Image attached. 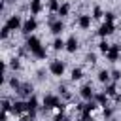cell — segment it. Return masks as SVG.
<instances>
[{"label": "cell", "instance_id": "cell-32", "mask_svg": "<svg viewBox=\"0 0 121 121\" xmlns=\"http://www.w3.org/2000/svg\"><path fill=\"white\" fill-rule=\"evenodd\" d=\"M9 85H11V87H13V89H15V91H17V89H19V87H21V81H19V79H17V78H11V79H9Z\"/></svg>", "mask_w": 121, "mask_h": 121}, {"label": "cell", "instance_id": "cell-8", "mask_svg": "<svg viewBox=\"0 0 121 121\" xmlns=\"http://www.w3.org/2000/svg\"><path fill=\"white\" fill-rule=\"evenodd\" d=\"M11 113H15V115H21L23 112H26V102H23V100H15L13 104H11V110H9Z\"/></svg>", "mask_w": 121, "mask_h": 121}, {"label": "cell", "instance_id": "cell-2", "mask_svg": "<svg viewBox=\"0 0 121 121\" xmlns=\"http://www.w3.org/2000/svg\"><path fill=\"white\" fill-rule=\"evenodd\" d=\"M49 72H51L53 76H62V74H64V62L59 60V59L51 60V64H49Z\"/></svg>", "mask_w": 121, "mask_h": 121}, {"label": "cell", "instance_id": "cell-28", "mask_svg": "<svg viewBox=\"0 0 121 121\" xmlns=\"http://www.w3.org/2000/svg\"><path fill=\"white\" fill-rule=\"evenodd\" d=\"M9 68H13V70H19V68H21V62H19V59H11V60H9Z\"/></svg>", "mask_w": 121, "mask_h": 121}, {"label": "cell", "instance_id": "cell-6", "mask_svg": "<svg viewBox=\"0 0 121 121\" xmlns=\"http://www.w3.org/2000/svg\"><path fill=\"white\" fill-rule=\"evenodd\" d=\"M113 30H115L113 23H104V25H102V26L98 28V36H100V38H106V36L113 34Z\"/></svg>", "mask_w": 121, "mask_h": 121}, {"label": "cell", "instance_id": "cell-38", "mask_svg": "<svg viewBox=\"0 0 121 121\" xmlns=\"http://www.w3.org/2000/svg\"><path fill=\"white\" fill-rule=\"evenodd\" d=\"M0 121H8V112L2 110V113H0Z\"/></svg>", "mask_w": 121, "mask_h": 121}, {"label": "cell", "instance_id": "cell-31", "mask_svg": "<svg viewBox=\"0 0 121 121\" xmlns=\"http://www.w3.org/2000/svg\"><path fill=\"white\" fill-rule=\"evenodd\" d=\"M85 60H87L89 64H95V62H96V55H95V53H87V57H85Z\"/></svg>", "mask_w": 121, "mask_h": 121}, {"label": "cell", "instance_id": "cell-22", "mask_svg": "<svg viewBox=\"0 0 121 121\" xmlns=\"http://www.w3.org/2000/svg\"><path fill=\"white\" fill-rule=\"evenodd\" d=\"M70 13V4H60V8H59V15L60 17H66Z\"/></svg>", "mask_w": 121, "mask_h": 121}, {"label": "cell", "instance_id": "cell-9", "mask_svg": "<svg viewBox=\"0 0 121 121\" xmlns=\"http://www.w3.org/2000/svg\"><path fill=\"white\" fill-rule=\"evenodd\" d=\"M119 53H121V45H112L110 51L106 53V59L112 60V62H115V60L119 59Z\"/></svg>", "mask_w": 121, "mask_h": 121}, {"label": "cell", "instance_id": "cell-23", "mask_svg": "<svg viewBox=\"0 0 121 121\" xmlns=\"http://www.w3.org/2000/svg\"><path fill=\"white\" fill-rule=\"evenodd\" d=\"M47 8H49V11H53V13L57 11V13H59V8H60V6H59L57 0H49V2H47Z\"/></svg>", "mask_w": 121, "mask_h": 121}, {"label": "cell", "instance_id": "cell-25", "mask_svg": "<svg viewBox=\"0 0 121 121\" xmlns=\"http://www.w3.org/2000/svg\"><path fill=\"white\" fill-rule=\"evenodd\" d=\"M32 55H34L36 59H45V57H47V51H45V47H40V49H38V51H34Z\"/></svg>", "mask_w": 121, "mask_h": 121}, {"label": "cell", "instance_id": "cell-30", "mask_svg": "<svg viewBox=\"0 0 121 121\" xmlns=\"http://www.w3.org/2000/svg\"><path fill=\"white\" fill-rule=\"evenodd\" d=\"M9 32H11V30H9V28H8V25H4V26H2V30H0V36H2V38H4V40H6V38H8V36H9Z\"/></svg>", "mask_w": 121, "mask_h": 121}, {"label": "cell", "instance_id": "cell-12", "mask_svg": "<svg viewBox=\"0 0 121 121\" xmlns=\"http://www.w3.org/2000/svg\"><path fill=\"white\" fill-rule=\"evenodd\" d=\"M17 93L21 96H25V98H30L32 96V85L30 83H21V87L17 89Z\"/></svg>", "mask_w": 121, "mask_h": 121}, {"label": "cell", "instance_id": "cell-39", "mask_svg": "<svg viewBox=\"0 0 121 121\" xmlns=\"http://www.w3.org/2000/svg\"><path fill=\"white\" fill-rule=\"evenodd\" d=\"M34 2H42V0H34Z\"/></svg>", "mask_w": 121, "mask_h": 121}, {"label": "cell", "instance_id": "cell-5", "mask_svg": "<svg viewBox=\"0 0 121 121\" xmlns=\"http://www.w3.org/2000/svg\"><path fill=\"white\" fill-rule=\"evenodd\" d=\"M59 104H60L59 96H55V95H45V96H43V110H51V108H57Z\"/></svg>", "mask_w": 121, "mask_h": 121}, {"label": "cell", "instance_id": "cell-14", "mask_svg": "<svg viewBox=\"0 0 121 121\" xmlns=\"http://www.w3.org/2000/svg\"><path fill=\"white\" fill-rule=\"evenodd\" d=\"M96 106H98V102H96V100H89L87 104H83V112H81V113L91 115V112H95V110H96Z\"/></svg>", "mask_w": 121, "mask_h": 121}, {"label": "cell", "instance_id": "cell-20", "mask_svg": "<svg viewBox=\"0 0 121 121\" xmlns=\"http://www.w3.org/2000/svg\"><path fill=\"white\" fill-rule=\"evenodd\" d=\"M104 93H106L108 96H115V95H117V87H115V83H108Z\"/></svg>", "mask_w": 121, "mask_h": 121}, {"label": "cell", "instance_id": "cell-13", "mask_svg": "<svg viewBox=\"0 0 121 121\" xmlns=\"http://www.w3.org/2000/svg\"><path fill=\"white\" fill-rule=\"evenodd\" d=\"M36 108H38V98L32 95V96L26 100V112H28L30 115H36Z\"/></svg>", "mask_w": 121, "mask_h": 121}, {"label": "cell", "instance_id": "cell-33", "mask_svg": "<svg viewBox=\"0 0 121 121\" xmlns=\"http://www.w3.org/2000/svg\"><path fill=\"white\" fill-rule=\"evenodd\" d=\"M104 17H106V23H113V19H115V13H112V11H106V13H104Z\"/></svg>", "mask_w": 121, "mask_h": 121}, {"label": "cell", "instance_id": "cell-1", "mask_svg": "<svg viewBox=\"0 0 121 121\" xmlns=\"http://www.w3.org/2000/svg\"><path fill=\"white\" fill-rule=\"evenodd\" d=\"M38 28V21L34 19V17H28L25 23H23V28H21V32L23 34H26V36H30V32H34Z\"/></svg>", "mask_w": 121, "mask_h": 121}, {"label": "cell", "instance_id": "cell-29", "mask_svg": "<svg viewBox=\"0 0 121 121\" xmlns=\"http://www.w3.org/2000/svg\"><path fill=\"white\" fill-rule=\"evenodd\" d=\"M11 104H13V102H9L8 98H4V100H2V110H4V112H9V110H11Z\"/></svg>", "mask_w": 121, "mask_h": 121}, {"label": "cell", "instance_id": "cell-7", "mask_svg": "<svg viewBox=\"0 0 121 121\" xmlns=\"http://www.w3.org/2000/svg\"><path fill=\"white\" fill-rule=\"evenodd\" d=\"M79 96L83 98V100H93L95 98V93H93V87L87 83V85H83L81 89H79Z\"/></svg>", "mask_w": 121, "mask_h": 121}, {"label": "cell", "instance_id": "cell-40", "mask_svg": "<svg viewBox=\"0 0 121 121\" xmlns=\"http://www.w3.org/2000/svg\"><path fill=\"white\" fill-rule=\"evenodd\" d=\"M89 121H95V119H93V117H91V119H89Z\"/></svg>", "mask_w": 121, "mask_h": 121}, {"label": "cell", "instance_id": "cell-18", "mask_svg": "<svg viewBox=\"0 0 121 121\" xmlns=\"http://www.w3.org/2000/svg\"><path fill=\"white\" fill-rule=\"evenodd\" d=\"M53 49H55V51L66 49V42H64V40H60V38H55V42H53Z\"/></svg>", "mask_w": 121, "mask_h": 121}, {"label": "cell", "instance_id": "cell-24", "mask_svg": "<svg viewBox=\"0 0 121 121\" xmlns=\"http://www.w3.org/2000/svg\"><path fill=\"white\" fill-rule=\"evenodd\" d=\"M98 47H100V51H102V53H104V55H106V53H108V51H110V47H112V43H108V42H106V40H102V42H100V43H98Z\"/></svg>", "mask_w": 121, "mask_h": 121}, {"label": "cell", "instance_id": "cell-10", "mask_svg": "<svg viewBox=\"0 0 121 121\" xmlns=\"http://www.w3.org/2000/svg\"><path fill=\"white\" fill-rule=\"evenodd\" d=\"M49 30H51L53 34H60V32L64 30V23H62L60 19H55V21L49 23Z\"/></svg>", "mask_w": 121, "mask_h": 121}, {"label": "cell", "instance_id": "cell-4", "mask_svg": "<svg viewBox=\"0 0 121 121\" xmlns=\"http://www.w3.org/2000/svg\"><path fill=\"white\" fill-rule=\"evenodd\" d=\"M25 45H26V49H28L30 53H34V51H38V49L42 47V42H40V38H38V36H28Z\"/></svg>", "mask_w": 121, "mask_h": 121}, {"label": "cell", "instance_id": "cell-15", "mask_svg": "<svg viewBox=\"0 0 121 121\" xmlns=\"http://www.w3.org/2000/svg\"><path fill=\"white\" fill-rule=\"evenodd\" d=\"M78 25L81 26V28H89L91 26V15H79V19H78Z\"/></svg>", "mask_w": 121, "mask_h": 121}, {"label": "cell", "instance_id": "cell-34", "mask_svg": "<svg viewBox=\"0 0 121 121\" xmlns=\"http://www.w3.org/2000/svg\"><path fill=\"white\" fill-rule=\"evenodd\" d=\"M59 91H60V95H62L64 98H70V93H68V89H66L64 85H60V87H59Z\"/></svg>", "mask_w": 121, "mask_h": 121}, {"label": "cell", "instance_id": "cell-3", "mask_svg": "<svg viewBox=\"0 0 121 121\" xmlns=\"http://www.w3.org/2000/svg\"><path fill=\"white\" fill-rule=\"evenodd\" d=\"M23 19L19 17V15H11L8 21H6V25H8V28L9 30H19V28H23Z\"/></svg>", "mask_w": 121, "mask_h": 121}, {"label": "cell", "instance_id": "cell-21", "mask_svg": "<svg viewBox=\"0 0 121 121\" xmlns=\"http://www.w3.org/2000/svg\"><path fill=\"white\" fill-rule=\"evenodd\" d=\"M70 78H72L74 81L81 79V78H83V70H81V68H74V70H72V74H70Z\"/></svg>", "mask_w": 121, "mask_h": 121}, {"label": "cell", "instance_id": "cell-19", "mask_svg": "<svg viewBox=\"0 0 121 121\" xmlns=\"http://www.w3.org/2000/svg\"><path fill=\"white\" fill-rule=\"evenodd\" d=\"M95 100H96L100 106H106V104H108V95H106V93H98V95H95Z\"/></svg>", "mask_w": 121, "mask_h": 121}, {"label": "cell", "instance_id": "cell-26", "mask_svg": "<svg viewBox=\"0 0 121 121\" xmlns=\"http://www.w3.org/2000/svg\"><path fill=\"white\" fill-rule=\"evenodd\" d=\"M102 15H104L102 8H100V6H95V9H93V17H95V19H100Z\"/></svg>", "mask_w": 121, "mask_h": 121}, {"label": "cell", "instance_id": "cell-36", "mask_svg": "<svg viewBox=\"0 0 121 121\" xmlns=\"http://www.w3.org/2000/svg\"><path fill=\"white\" fill-rule=\"evenodd\" d=\"M112 79H113V81H119V79H121V72H119V70H113V72H112Z\"/></svg>", "mask_w": 121, "mask_h": 121}, {"label": "cell", "instance_id": "cell-35", "mask_svg": "<svg viewBox=\"0 0 121 121\" xmlns=\"http://www.w3.org/2000/svg\"><path fill=\"white\" fill-rule=\"evenodd\" d=\"M104 117H106V119H112V117H113V110H112V108H104Z\"/></svg>", "mask_w": 121, "mask_h": 121}, {"label": "cell", "instance_id": "cell-17", "mask_svg": "<svg viewBox=\"0 0 121 121\" xmlns=\"http://www.w3.org/2000/svg\"><path fill=\"white\" fill-rule=\"evenodd\" d=\"M40 11H42V2H34V0H32V2H30V13H32V15H38Z\"/></svg>", "mask_w": 121, "mask_h": 121}, {"label": "cell", "instance_id": "cell-37", "mask_svg": "<svg viewBox=\"0 0 121 121\" xmlns=\"http://www.w3.org/2000/svg\"><path fill=\"white\" fill-rule=\"evenodd\" d=\"M21 121H34V115H30V113H28V115H23Z\"/></svg>", "mask_w": 121, "mask_h": 121}, {"label": "cell", "instance_id": "cell-16", "mask_svg": "<svg viewBox=\"0 0 121 121\" xmlns=\"http://www.w3.org/2000/svg\"><path fill=\"white\" fill-rule=\"evenodd\" d=\"M110 79H112V72H108V70H100L98 72V81L100 83H110Z\"/></svg>", "mask_w": 121, "mask_h": 121}, {"label": "cell", "instance_id": "cell-11", "mask_svg": "<svg viewBox=\"0 0 121 121\" xmlns=\"http://www.w3.org/2000/svg\"><path fill=\"white\" fill-rule=\"evenodd\" d=\"M78 47H79L78 38H76V36H70V38L66 40V51H68V53H76V51H78Z\"/></svg>", "mask_w": 121, "mask_h": 121}, {"label": "cell", "instance_id": "cell-27", "mask_svg": "<svg viewBox=\"0 0 121 121\" xmlns=\"http://www.w3.org/2000/svg\"><path fill=\"white\" fill-rule=\"evenodd\" d=\"M53 121H72V119H70L68 115H64V112H59V113L55 115V119H53Z\"/></svg>", "mask_w": 121, "mask_h": 121}]
</instances>
